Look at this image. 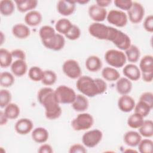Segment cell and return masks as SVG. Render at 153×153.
I'll return each instance as SVG.
<instances>
[{"label": "cell", "mask_w": 153, "mask_h": 153, "mask_svg": "<svg viewBox=\"0 0 153 153\" xmlns=\"http://www.w3.org/2000/svg\"><path fill=\"white\" fill-rule=\"evenodd\" d=\"M37 99L44 107L45 115L47 119L53 120L60 117L62 110L56 99L53 89L48 87L41 88L38 92Z\"/></svg>", "instance_id": "obj_1"}, {"label": "cell", "mask_w": 153, "mask_h": 153, "mask_svg": "<svg viewBox=\"0 0 153 153\" xmlns=\"http://www.w3.org/2000/svg\"><path fill=\"white\" fill-rule=\"evenodd\" d=\"M76 86L83 95L93 97L105 93L107 90L106 82L101 78L93 79L89 76L83 75L78 78Z\"/></svg>", "instance_id": "obj_2"}, {"label": "cell", "mask_w": 153, "mask_h": 153, "mask_svg": "<svg viewBox=\"0 0 153 153\" xmlns=\"http://www.w3.org/2000/svg\"><path fill=\"white\" fill-rule=\"evenodd\" d=\"M107 40L121 50H126L131 45L130 38L126 33L111 26H109Z\"/></svg>", "instance_id": "obj_3"}, {"label": "cell", "mask_w": 153, "mask_h": 153, "mask_svg": "<svg viewBox=\"0 0 153 153\" xmlns=\"http://www.w3.org/2000/svg\"><path fill=\"white\" fill-rule=\"evenodd\" d=\"M104 57L106 62L114 68L123 67L127 61L125 53L122 51L115 49H111L106 51Z\"/></svg>", "instance_id": "obj_4"}, {"label": "cell", "mask_w": 153, "mask_h": 153, "mask_svg": "<svg viewBox=\"0 0 153 153\" xmlns=\"http://www.w3.org/2000/svg\"><path fill=\"white\" fill-rule=\"evenodd\" d=\"M54 94L59 104H72L76 96L72 88L65 85H61L57 87L54 90Z\"/></svg>", "instance_id": "obj_5"}, {"label": "cell", "mask_w": 153, "mask_h": 153, "mask_svg": "<svg viewBox=\"0 0 153 153\" xmlns=\"http://www.w3.org/2000/svg\"><path fill=\"white\" fill-rule=\"evenodd\" d=\"M94 123L93 116L88 113L78 114L71 122V126L75 131H82L90 128Z\"/></svg>", "instance_id": "obj_6"}, {"label": "cell", "mask_w": 153, "mask_h": 153, "mask_svg": "<svg viewBox=\"0 0 153 153\" xmlns=\"http://www.w3.org/2000/svg\"><path fill=\"white\" fill-rule=\"evenodd\" d=\"M62 70L66 76L72 79L79 78L82 74L79 63L74 59L66 60L63 64Z\"/></svg>", "instance_id": "obj_7"}, {"label": "cell", "mask_w": 153, "mask_h": 153, "mask_svg": "<svg viewBox=\"0 0 153 153\" xmlns=\"http://www.w3.org/2000/svg\"><path fill=\"white\" fill-rule=\"evenodd\" d=\"M103 137L102 132L99 129H93L85 133L82 137L84 145L87 148H92L97 146Z\"/></svg>", "instance_id": "obj_8"}, {"label": "cell", "mask_w": 153, "mask_h": 153, "mask_svg": "<svg viewBox=\"0 0 153 153\" xmlns=\"http://www.w3.org/2000/svg\"><path fill=\"white\" fill-rule=\"evenodd\" d=\"M106 19L110 24L118 27L125 26L128 22L127 15L123 11L118 10H110L107 14Z\"/></svg>", "instance_id": "obj_9"}, {"label": "cell", "mask_w": 153, "mask_h": 153, "mask_svg": "<svg viewBox=\"0 0 153 153\" xmlns=\"http://www.w3.org/2000/svg\"><path fill=\"white\" fill-rule=\"evenodd\" d=\"M88 30L89 33L95 38L107 40L109 26L99 22H94L90 25Z\"/></svg>", "instance_id": "obj_10"}, {"label": "cell", "mask_w": 153, "mask_h": 153, "mask_svg": "<svg viewBox=\"0 0 153 153\" xmlns=\"http://www.w3.org/2000/svg\"><path fill=\"white\" fill-rule=\"evenodd\" d=\"M129 20L134 24L140 23L145 15V9L143 5L137 2H133L131 8L127 11Z\"/></svg>", "instance_id": "obj_11"}, {"label": "cell", "mask_w": 153, "mask_h": 153, "mask_svg": "<svg viewBox=\"0 0 153 153\" xmlns=\"http://www.w3.org/2000/svg\"><path fill=\"white\" fill-rule=\"evenodd\" d=\"M42 44L48 49L59 51L62 50L65 44V39L62 35L60 33H56L51 38L42 41Z\"/></svg>", "instance_id": "obj_12"}, {"label": "cell", "mask_w": 153, "mask_h": 153, "mask_svg": "<svg viewBox=\"0 0 153 153\" xmlns=\"http://www.w3.org/2000/svg\"><path fill=\"white\" fill-rule=\"evenodd\" d=\"M88 13L89 17L95 22L104 21L106 19L107 11L105 8L98 6L97 4H93L88 8Z\"/></svg>", "instance_id": "obj_13"}, {"label": "cell", "mask_w": 153, "mask_h": 153, "mask_svg": "<svg viewBox=\"0 0 153 153\" xmlns=\"http://www.w3.org/2000/svg\"><path fill=\"white\" fill-rule=\"evenodd\" d=\"M76 2L74 1L60 0L57 3V10L59 14L64 16L72 14L75 10Z\"/></svg>", "instance_id": "obj_14"}, {"label": "cell", "mask_w": 153, "mask_h": 153, "mask_svg": "<svg viewBox=\"0 0 153 153\" xmlns=\"http://www.w3.org/2000/svg\"><path fill=\"white\" fill-rule=\"evenodd\" d=\"M33 127V123L30 119L23 118L19 119L16 123L14 129L18 134L25 135L32 131Z\"/></svg>", "instance_id": "obj_15"}, {"label": "cell", "mask_w": 153, "mask_h": 153, "mask_svg": "<svg viewBox=\"0 0 153 153\" xmlns=\"http://www.w3.org/2000/svg\"><path fill=\"white\" fill-rule=\"evenodd\" d=\"M135 102L133 97L128 94L121 95L118 100L119 109L124 112H129L134 109Z\"/></svg>", "instance_id": "obj_16"}, {"label": "cell", "mask_w": 153, "mask_h": 153, "mask_svg": "<svg viewBox=\"0 0 153 153\" xmlns=\"http://www.w3.org/2000/svg\"><path fill=\"white\" fill-rule=\"evenodd\" d=\"M124 75L130 81H137L141 76L140 71L134 63H129L126 65L123 69Z\"/></svg>", "instance_id": "obj_17"}, {"label": "cell", "mask_w": 153, "mask_h": 153, "mask_svg": "<svg viewBox=\"0 0 153 153\" xmlns=\"http://www.w3.org/2000/svg\"><path fill=\"white\" fill-rule=\"evenodd\" d=\"M132 89L131 81L126 77L120 78L116 83V90L121 95L128 94Z\"/></svg>", "instance_id": "obj_18"}, {"label": "cell", "mask_w": 153, "mask_h": 153, "mask_svg": "<svg viewBox=\"0 0 153 153\" xmlns=\"http://www.w3.org/2000/svg\"><path fill=\"white\" fill-rule=\"evenodd\" d=\"M25 23L30 26H36L39 25L42 20V16L40 12L36 10L29 11L24 18Z\"/></svg>", "instance_id": "obj_19"}, {"label": "cell", "mask_w": 153, "mask_h": 153, "mask_svg": "<svg viewBox=\"0 0 153 153\" xmlns=\"http://www.w3.org/2000/svg\"><path fill=\"white\" fill-rule=\"evenodd\" d=\"M11 70L13 75L16 76H22L27 70V65L24 60L17 59L11 65Z\"/></svg>", "instance_id": "obj_20"}, {"label": "cell", "mask_w": 153, "mask_h": 153, "mask_svg": "<svg viewBox=\"0 0 153 153\" xmlns=\"http://www.w3.org/2000/svg\"><path fill=\"white\" fill-rule=\"evenodd\" d=\"M14 2L18 11L20 13L34 10L38 5L36 0H16Z\"/></svg>", "instance_id": "obj_21"}, {"label": "cell", "mask_w": 153, "mask_h": 153, "mask_svg": "<svg viewBox=\"0 0 153 153\" xmlns=\"http://www.w3.org/2000/svg\"><path fill=\"white\" fill-rule=\"evenodd\" d=\"M13 35L19 39H25L30 34L29 27L23 23H17L13 26L12 28Z\"/></svg>", "instance_id": "obj_22"}, {"label": "cell", "mask_w": 153, "mask_h": 153, "mask_svg": "<svg viewBox=\"0 0 153 153\" xmlns=\"http://www.w3.org/2000/svg\"><path fill=\"white\" fill-rule=\"evenodd\" d=\"M85 65L88 71L91 72H96L102 68V62L98 56L92 55L87 57Z\"/></svg>", "instance_id": "obj_23"}, {"label": "cell", "mask_w": 153, "mask_h": 153, "mask_svg": "<svg viewBox=\"0 0 153 153\" xmlns=\"http://www.w3.org/2000/svg\"><path fill=\"white\" fill-rule=\"evenodd\" d=\"M123 139L127 145L130 147H135L138 145L142 140V136L137 131H128L124 134Z\"/></svg>", "instance_id": "obj_24"}, {"label": "cell", "mask_w": 153, "mask_h": 153, "mask_svg": "<svg viewBox=\"0 0 153 153\" xmlns=\"http://www.w3.org/2000/svg\"><path fill=\"white\" fill-rule=\"evenodd\" d=\"M32 138L36 143H44L48 139L49 134L47 129L44 127H36L32 132Z\"/></svg>", "instance_id": "obj_25"}, {"label": "cell", "mask_w": 153, "mask_h": 153, "mask_svg": "<svg viewBox=\"0 0 153 153\" xmlns=\"http://www.w3.org/2000/svg\"><path fill=\"white\" fill-rule=\"evenodd\" d=\"M73 109L76 112H84L88 107V101L83 94H76L74 101L72 103Z\"/></svg>", "instance_id": "obj_26"}, {"label": "cell", "mask_w": 153, "mask_h": 153, "mask_svg": "<svg viewBox=\"0 0 153 153\" xmlns=\"http://www.w3.org/2000/svg\"><path fill=\"white\" fill-rule=\"evenodd\" d=\"M139 69L142 74L153 72V57L152 55H145L140 60Z\"/></svg>", "instance_id": "obj_27"}, {"label": "cell", "mask_w": 153, "mask_h": 153, "mask_svg": "<svg viewBox=\"0 0 153 153\" xmlns=\"http://www.w3.org/2000/svg\"><path fill=\"white\" fill-rule=\"evenodd\" d=\"M124 53L127 60L131 63L137 62L140 56V52L139 48L136 45L133 44H131V45L125 50Z\"/></svg>", "instance_id": "obj_28"}, {"label": "cell", "mask_w": 153, "mask_h": 153, "mask_svg": "<svg viewBox=\"0 0 153 153\" xmlns=\"http://www.w3.org/2000/svg\"><path fill=\"white\" fill-rule=\"evenodd\" d=\"M102 76L108 81H117L120 78L119 72L112 67H105L102 71Z\"/></svg>", "instance_id": "obj_29"}, {"label": "cell", "mask_w": 153, "mask_h": 153, "mask_svg": "<svg viewBox=\"0 0 153 153\" xmlns=\"http://www.w3.org/2000/svg\"><path fill=\"white\" fill-rule=\"evenodd\" d=\"M139 134L145 137H151L153 136V122L151 120H144L142 126L139 128Z\"/></svg>", "instance_id": "obj_30"}, {"label": "cell", "mask_w": 153, "mask_h": 153, "mask_svg": "<svg viewBox=\"0 0 153 153\" xmlns=\"http://www.w3.org/2000/svg\"><path fill=\"white\" fill-rule=\"evenodd\" d=\"M15 9L14 3L11 0H2L0 1V12L4 16L11 15Z\"/></svg>", "instance_id": "obj_31"}, {"label": "cell", "mask_w": 153, "mask_h": 153, "mask_svg": "<svg viewBox=\"0 0 153 153\" xmlns=\"http://www.w3.org/2000/svg\"><path fill=\"white\" fill-rule=\"evenodd\" d=\"M4 112L10 120H14L18 118L20 111L18 105L14 103H10L4 108Z\"/></svg>", "instance_id": "obj_32"}, {"label": "cell", "mask_w": 153, "mask_h": 153, "mask_svg": "<svg viewBox=\"0 0 153 153\" xmlns=\"http://www.w3.org/2000/svg\"><path fill=\"white\" fill-rule=\"evenodd\" d=\"M70 20L66 18L59 19L55 25V29L61 35H65L72 26Z\"/></svg>", "instance_id": "obj_33"}, {"label": "cell", "mask_w": 153, "mask_h": 153, "mask_svg": "<svg viewBox=\"0 0 153 153\" xmlns=\"http://www.w3.org/2000/svg\"><path fill=\"white\" fill-rule=\"evenodd\" d=\"M13 56L11 52L5 48L0 49V66L1 68H8L12 64Z\"/></svg>", "instance_id": "obj_34"}, {"label": "cell", "mask_w": 153, "mask_h": 153, "mask_svg": "<svg viewBox=\"0 0 153 153\" xmlns=\"http://www.w3.org/2000/svg\"><path fill=\"white\" fill-rule=\"evenodd\" d=\"M152 109V108L148 104L140 100L136 104H135L134 108V112L140 115L143 118L149 114Z\"/></svg>", "instance_id": "obj_35"}, {"label": "cell", "mask_w": 153, "mask_h": 153, "mask_svg": "<svg viewBox=\"0 0 153 153\" xmlns=\"http://www.w3.org/2000/svg\"><path fill=\"white\" fill-rule=\"evenodd\" d=\"M144 121L143 117L140 115L134 113L129 116L127 119V125L131 128H139Z\"/></svg>", "instance_id": "obj_36"}, {"label": "cell", "mask_w": 153, "mask_h": 153, "mask_svg": "<svg viewBox=\"0 0 153 153\" xmlns=\"http://www.w3.org/2000/svg\"><path fill=\"white\" fill-rule=\"evenodd\" d=\"M14 77L9 72H2L0 74V85L5 88L11 87L14 82Z\"/></svg>", "instance_id": "obj_37"}, {"label": "cell", "mask_w": 153, "mask_h": 153, "mask_svg": "<svg viewBox=\"0 0 153 153\" xmlns=\"http://www.w3.org/2000/svg\"><path fill=\"white\" fill-rule=\"evenodd\" d=\"M57 80V75L56 73L51 70H46L44 71L43 77L41 82L47 86L53 85Z\"/></svg>", "instance_id": "obj_38"}, {"label": "cell", "mask_w": 153, "mask_h": 153, "mask_svg": "<svg viewBox=\"0 0 153 153\" xmlns=\"http://www.w3.org/2000/svg\"><path fill=\"white\" fill-rule=\"evenodd\" d=\"M55 29L51 26L45 25L42 26L39 31V35L41 41L47 40L56 34Z\"/></svg>", "instance_id": "obj_39"}, {"label": "cell", "mask_w": 153, "mask_h": 153, "mask_svg": "<svg viewBox=\"0 0 153 153\" xmlns=\"http://www.w3.org/2000/svg\"><path fill=\"white\" fill-rule=\"evenodd\" d=\"M44 71L38 66L31 67L28 72L29 78L33 81H41L43 77Z\"/></svg>", "instance_id": "obj_40"}, {"label": "cell", "mask_w": 153, "mask_h": 153, "mask_svg": "<svg viewBox=\"0 0 153 153\" xmlns=\"http://www.w3.org/2000/svg\"><path fill=\"white\" fill-rule=\"evenodd\" d=\"M140 153H152L153 149V142L149 139H142L137 145Z\"/></svg>", "instance_id": "obj_41"}, {"label": "cell", "mask_w": 153, "mask_h": 153, "mask_svg": "<svg viewBox=\"0 0 153 153\" xmlns=\"http://www.w3.org/2000/svg\"><path fill=\"white\" fill-rule=\"evenodd\" d=\"M11 100V94L6 89H2L0 91V106L1 108L7 106Z\"/></svg>", "instance_id": "obj_42"}, {"label": "cell", "mask_w": 153, "mask_h": 153, "mask_svg": "<svg viewBox=\"0 0 153 153\" xmlns=\"http://www.w3.org/2000/svg\"><path fill=\"white\" fill-rule=\"evenodd\" d=\"M65 35L68 39L74 41L78 39L80 37L81 30L78 26L73 24L72 27Z\"/></svg>", "instance_id": "obj_43"}, {"label": "cell", "mask_w": 153, "mask_h": 153, "mask_svg": "<svg viewBox=\"0 0 153 153\" xmlns=\"http://www.w3.org/2000/svg\"><path fill=\"white\" fill-rule=\"evenodd\" d=\"M115 5L122 10L128 11L132 6L133 1L131 0H115Z\"/></svg>", "instance_id": "obj_44"}, {"label": "cell", "mask_w": 153, "mask_h": 153, "mask_svg": "<svg viewBox=\"0 0 153 153\" xmlns=\"http://www.w3.org/2000/svg\"><path fill=\"white\" fill-rule=\"evenodd\" d=\"M140 100L143 101L148 104L152 108H153V94L152 92L146 91L143 93L139 98Z\"/></svg>", "instance_id": "obj_45"}, {"label": "cell", "mask_w": 153, "mask_h": 153, "mask_svg": "<svg viewBox=\"0 0 153 153\" xmlns=\"http://www.w3.org/2000/svg\"><path fill=\"white\" fill-rule=\"evenodd\" d=\"M143 26L147 32L150 33L153 32V16L152 14L148 16L145 19Z\"/></svg>", "instance_id": "obj_46"}, {"label": "cell", "mask_w": 153, "mask_h": 153, "mask_svg": "<svg viewBox=\"0 0 153 153\" xmlns=\"http://www.w3.org/2000/svg\"><path fill=\"white\" fill-rule=\"evenodd\" d=\"M69 153H85L87 149L85 146L79 143H75L72 145L69 150Z\"/></svg>", "instance_id": "obj_47"}, {"label": "cell", "mask_w": 153, "mask_h": 153, "mask_svg": "<svg viewBox=\"0 0 153 153\" xmlns=\"http://www.w3.org/2000/svg\"><path fill=\"white\" fill-rule=\"evenodd\" d=\"M11 55L13 57L16 58L17 59L24 60H25L26 59V54L24 51L20 49H15L11 51Z\"/></svg>", "instance_id": "obj_48"}, {"label": "cell", "mask_w": 153, "mask_h": 153, "mask_svg": "<svg viewBox=\"0 0 153 153\" xmlns=\"http://www.w3.org/2000/svg\"><path fill=\"white\" fill-rule=\"evenodd\" d=\"M39 153H52L53 152V148L49 144H42L38 149Z\"/></svg>", "instance_id": "obj_49"}, {"label": "cell", "mask_w": 153, "mask_h": 153, "mask_svg": "<svg viewBox=\"0 0 153 153\" xmlns=\"http://www.w3.org/2000/svg\"><path fill=\"white\" fill-rule=\"evenodd\" d=\"M111 2H112L111 0H98V1H96V4L98 6L104 8L109 6V5H110Z\"/></svg>", "instance_id": "obj_50"}, {"label": "cell", "mask_w": 153, "mask_h": 153, "mask_svg": "<svg viewBox=\"0 0 153 153\" xmlns=\"http://www.w3.org/2000/svg\"><path fill=\"white\" fill-rule=\"evenodd\" d=\"M143 80L146 82H151L153 79V72L142 74Z\"/></svg>", "instance_id": "obj_51"}, {"label": "cell", "mask_w": 153, "mask_h": 153, "mask_svg": "<svg viewBox=\"0 0 153 153\" xmlns=\"http://www.w3.org/2000/svg\"><path fill=\"white\" fill-rule=\"evenodd\" d=\"M8 118L6 117L4 111H1L0 112V125L1 126L5 125L8 122Z\"/></svg>", "instance_id": "obj_52"}, {"label": "cell", "mask_w": 153, "mask_h": 153, "mask_svg": "<svg viewBox=\"0 0 153 153\" xmlns=\"http://www.w3.org/2000/svg\"><path fill=\"white\" fill-rule=\"evenodd\" d=\"M75 2L78 3L79 4H81V5H84V4H87L88 2H89V1L88 0H79V1H75Z\"/></svg>", "instance_id": "obj_53"}, {"label": "cell", "mask_w": 153, "mask_h": 153, "mask_svg": "<svg viewBox=\"0 0 153 153\" xmlns=\"http://www.w3.org/2000/svg\"><path fill=\"white\" fill-rule=\"evenodd\" d=\"M0 33H1V45H2L4 42V39L5 38V36H4V33L2 31Z\"/></svg>", "instance_id": "obj_54"}]
</instances>
